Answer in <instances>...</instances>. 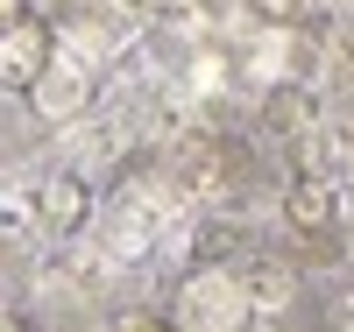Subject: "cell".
<instances>
[{
    "instance_id": "6da1fadb",
    "label": "cell",
    "mask_w": 354,
    "mask_h": 332,
    "mask_svg": "<svg viewBox=\"0 0 354 332\" xmlns=\"http://www.w3.org/2000/svg\"><path fill=\"white\" fill-rule=\"evenodd\" d=\"M43 64H50V28L36 14H21L15 28H0V85H8V92H36Z\"/></svg>"
},
{
    "instance_id": "7a4b0ae2",
    "label": "cell",
    "mask_w": 354,
    "mask_h": 332,
    "mask_svg": "<svg viewBox=\"0 0 354 332\" xmlns=\"http://www.w3.org/2000/svg\"><path fill=\"white\" fill-rule=\"evenodd\" d=\"M283 219L298 226V233H326L340 219V191L326 184V177H298V184L283 191Z\"/></svg>"
},
{
    "instance_id": "3957f363",
    "label": "cell",
    "mask_w": 354,
    "mask_h": 332,
    "mask_svg": "<svg viewBox=\"0 0 354 332\" xmlns=\"http://www.w3.org/2000/svg\"><path fill=\"white\" fill-rule=\"evenodd\" d=\"M36 205H43L50 233H78L85 213H93V184H85V177H50V184L36 191Z\"/></svg>"
},
{
    "instance_id": "277c9868",
    "label": "cell",
    "mask_w": 354,
    "mask_h": 332,
    "mask_svg": "<svg viewBox=\"0 0 354 332\" xmlns=\"http://www.w3.org/2000/svg\"><path fill=\"white\" fill-rule=\"evenodd\" d=\"M28 226H43V205H36V198H15V191H0V240L15 248V240H21Z\"/></svg>"
},
{
    "instance_id": "5b68a950",
    "label": "cell",
    "mask_w": 354,
    "mask_h": 332,
    "mask_svg": "<svg viewBox=\"0 0 354 332\" xmlns=\"http://www.w3.org/2000/svg\"><path fill=\"white\" fill-rule=\"evenodd\" d=\"M270 113L283 120V135H298V120H305V99H298V92H283V99H277Z\"/></svg>"
},
{
    "instance_id": "8992f818",
    "label": "cell",
    "mask_w": 354,
    "mask_h": 332,
    "mask_svg": "<svg viewBox=\"0 0 354 332\" xmlns=\"http://www.w3.org/2000/svg\"><path fill=\"white\" fill-rule=\"evenodd\" d=\"M21 14H28V0H0V28H15Z\"/></svg>"
},
{
    "instance_id": "52a82bcc",
    "label": "cell",
    "mask_w": 354,
    "mask_h": 332,
    "mask_svg": "<svg viewBox=\"0 0 354 332\" xmlns=\"http://www.w3.org/2000/svg\"><path fill=\"white\" fill-rule=\"evenodd\" d=\"M128 332H170V325H163V318H135Z\"/></svg>"
},
{
    "instance_id": "ba28073f",
    "label": "cell",
    "mask_w": 354,
    "mask_h": 332,
    "mask_svg": "<svg viewBox=\"0 0 354 332\" xmlns=\"http://www.w3.org/2000/svg\"><path fill=\"white\" fill-rule=\"evenodd\" d=\"M128 8H156V0H128Z\"/></svg>"
}]
</instances>
